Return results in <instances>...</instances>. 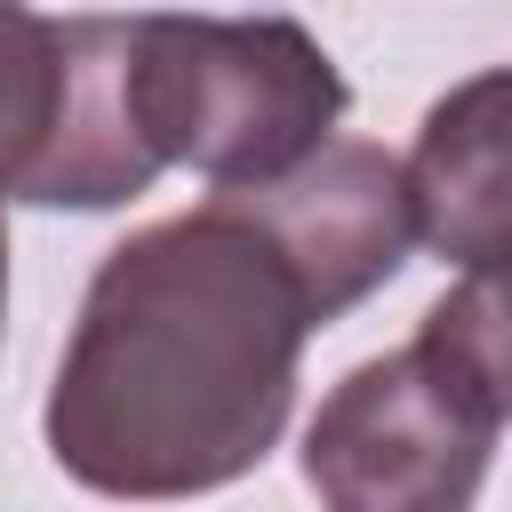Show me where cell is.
Listing matches in <instances>:
<instances>
[{"label":"cell","mask_w":512,"mask_h":512,"mask_svg":"<svg viewBox=\"0 0 512 512\" xmlns=\"http://www.w3.org/2000/svg\"><path fill=\"white\" fill-rule=\"evenodd\" d=\"M312 288L224 192L144 224L88 280L48 392V456L128 504L208 496L264 464L288 424Z\"/></svg>","instance_id":"6da1fadb"},{"label":"cell","mask_w":512,"mask_h":512,"mask_svg":"<svg viewBox=\"0 0 512 512\" xmlns=\"http://www.w3.org/2000/svg\"><path fill=\"white\" fill-rule=\"evenodd\" d=\"M128 112L152 168L248 192L328 144L344 72L288 16H128Z\"/></svg>","instance_id":"7a4b0ae2"},{"label":"cell","mask_w":512,"mask_h":512,"mask_svg":"<svg viewBox=\"0 0 512 512\" xmlns=\"http://www.w3.org/2000/svg\"><path fill=\"white\" fill-rule=\"evenodd\" d=\"M496 408L416 336L360 360L304 432V480L320 512H464L480 496Z\"/></svg>","instance_id":"3957f363"},{"label":"cell","mask_w":512,"mask_h":512,"mask_svg":"<svg viewBox=\"0 0 512 512\" xmlns=\"http://www.w3.org/2000/svg\"><path fill=\"white\" fill-rule=\"evenodd\" d=\"M224 200H240L280 240V256L312 288L320 328L344 320L368 288H384L400 272L408 240H416L408 168L384 144H352V136H328L304 168H288L272 184H248V192H224Z\"/></svg>","instance_id":"277c9868"},{"label":"cell","mask_w":512,"mask_h":512,"mask_svg":"<svg viewBox=\"0 0 512 512\" xmlns=\"http://www.w3.org/2000/svg\"><path fill=\"white\" fill-rule=\"evenodd\" d=\"M416 232L464 272H512V64L448 88L408 152Z\"/></svg>","instance_id":"5b68a950"},{"label":"cell","mask_w":512,"mask_h":512,"mask_svg":"<svg viewBox=\"0 0 512 512\" xmlns=\"http://www.w3.org/2000/svg\"><path fill=\"white\" fill-rule=\"evenodd\" d=\"M416 336L496 408V424H512V272H464V288H448Z\"/></svg>","instance_id":"8992f818"},{"label":"cell","mask_w":512,"mask_h":512,"mask_svg":"<svg viewBox=\"0 0 512 512\" xmlns=\"http://www.w3.org/2000/svg\"><path fill=\"white\" fill-rule=\"evenodd\" d=\"M56 120V16L0 0V192H24Z\"/></svg>","instance_id":"52a82bcc"},{"label":"cell","mask_w":512,"mask_h":512,"mask_svg":"<svg viewBox=\"0 0 512 512\" xmlns=\"http://www.w3.org/2000/svg\"><path fill=\"white\" fill-rule=\"evenodd\" d=\"M8 200V192H0ZM0 312H8V224H0Z\"/></svg>","instance_id":"ba28073f"}]
</instances>
